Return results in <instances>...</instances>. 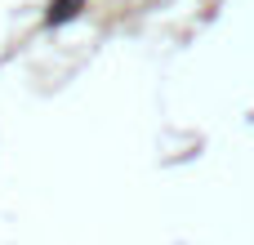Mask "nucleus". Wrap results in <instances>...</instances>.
I'll use <instances>...</instances> for the list:
<instances>
[{
	"instance_id": "nucleus-1",
	"label": "nucleus",
	"mask_w": 254,
	"mask_h": 245,
	"mask_svg": "<svg viewBox=\"0 0 254 245\" xmlns=\"http://www.w3.org/2000/svg\"><path fill=\"white\" fill-rule=\"evenodd\" d=\"M76 4H80V0H58L49 18H71V13H76Z\"/></svg>"
}]
</instances>
